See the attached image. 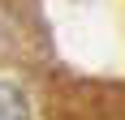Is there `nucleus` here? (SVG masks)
<instances>
[{
	"instance_id": "1",
	"label": "nucleus",
	"mask_w": 125,
	"mask_h": 120,
	"mask_svg": "<svg viewBox=\"0 0 125 120\" xmlns=\"http://www.w3.org/2000/svg\"><path fill=\"white\" fill-rule=\"evenodd\" d=\"M0 120H30V99L22 86L0 82Z\"/></svg>"
}]
</instances>
